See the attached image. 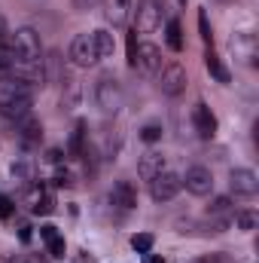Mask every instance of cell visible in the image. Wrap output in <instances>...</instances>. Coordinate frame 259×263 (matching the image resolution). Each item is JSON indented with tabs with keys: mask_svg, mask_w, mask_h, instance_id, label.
I'll use <instances>...</instances> for the list:
<instances>
[{
	"mask_svg": "<svg viewBox=\"0 0 259 263\" xmlns=\"http://www.w3.org/2000/svg\"><path fill=\"white\" fill-rule=\"evenodd\" d=\"M122 101H125V92H122V83L116 80V77H101L98 83H95V104H98V110L101 114H116L119 107H122Z\"/></svg>",
	"mask_w": 259,
	"mask_h": 263,
	"instance_id": "cell-1",
	"label": "cell"
},
{
	"mask_svg": "<svg viewBox=\"0 0 259 263\" xmlns=\"http://www.w3.org/2000/svg\"><path fill=\"white\" fill-rule=\"evenodd\" d=\"M12 52L18 62H43L40 59V34L31 28H21L12 34Z\"/></svg>",
	"mask_w": 259,
	"mask_h": 263,
	"instance_id": "cell-2",
	"label": "cell"
},
{
	"mask_svg": "<svg viewBox=\"0 0 259 263\" xmlns=\"http://www.w3.org/2000/svg\"><path fill=\"white\" fill-rule=\"evenodd\" d=\"M70 62L76 67H95L98 65V49L92 34H76L70 43Z\"/></svg>",
	"mask_w": 259,
	"mask_h": 263,
	"instance_id": "cell-3",
	"label": "cell"
},
{
	"mask_svg": "<svg viewBox=\"0 0 259 263\" xmlns=\"http://www.w3.org/2000/svg\"><path fill=\"white\" fill-rule=\"evenodd\" d=\"M162 0H140L137 3V18H134V31L149 34L162 25Z\"/></svg>",
	"mask_w": 259,
	"mask_h": 263,
	"instance_id": "cell-4",
	"label": "cell"
},
{
	"mask_svg": "<svg viewBox=\"0 0 259 263\" xmlns=\"http://www.w3.org/2000/svg\"><path fill=\"white\" fill-rule=\"evenodd\" d=\"M180 187H183V178H180V175L162 172V175H156V178L149 181V196L156 199V202H168V199H174L180 193Z\"/></svg>",
	"mask_w": 259,
	"mask_h": 263,
	"instance_id": "cell-5",
	"label": "cell"
},
{
	"mask_svg": "<svg viewBox=\"0 0 259 263\" xmlns=\"http://www.w3.org/2000/svg\"><path fill=\"white\" fill-rule=\"evenodd\" d=\"M159 89H162V95H180V92L186 89V70H183V65L171 62V65L162 67V73H159Z\"/></svg>",
	"mask_w": 259,
	"mask_h": 263,
	"instance_id": "cell-6",
	"label": "cell"
},
{
	"mask_svg": "<svg viewBox=\"0 0 259 263\" xmlns=\"http://www.w3.org/2000/svg\"><path fill=\"white\" fill-rule=\"evenodd\" d=\"M131 67L140 70V73H146V77H153V73L162 67V52H159V46H153V43H137V52H134Z\"/></svg>",
	"mask_w": 259,
	"mask_h": 263,
	"instance_id": "cell-7",
	"label": "cell"
},
{
	"mask_svg": "<svg viewBox=\"0 0 259 263\" xmlns=\"http://www.w3.org/2000/svg\"><path fill=\"white\" fill-rule=\"evenodd\" d=\"M31 92H34V83H31V80L15 77V73L0 77V101H9V98H31Z\"/></svg>",
	"mask_w": 259,
	"mask_h": 263,
	"instance_id": "cell-8",
	"label": "cell"
},
{
	"mask_svg": "<svg viewBox=\"0 0 259 263\" xmlns=\"http://www.w3.org/2000/svg\"><path fill=\"white\" fill-rule=\"evenodd\" d=\"M183 184H186V190H189L192 196H207V193L213 190V175H210V168H204V165H192V168L186 172Z\"/></svg>",
	"mask_w": 259,
	"mask_h": 263,
	"instance_id": "cell-9",
	"label": "cell"
},
{
	"mask_svg": "<svg viewBox=\"0 0 259 263\" xmlns=\"http://www.w3.org/2000/svg\"><path fill=\"white\" fill-rule=\"evenodd\" d=\"M229 184H232L235 196H256L259 193V178H256V172H250V168H235Z\"/></svg>",
	"mask_w": 259,
	"mask_h": 263,
	"instance_id": "cell-10",
	"label": "cell"
},
{
	"mask_svg": "<svg viewBox=\"0 0 259 263\" xmlns=\"http://www.w3.org/2000/svg\"><path fill=\"white\" fill-rule=\"evenodd\" d=\"M0 117L6 123H21L25 117H31V98H9V101H0Z\"/></svg>",
	"mask_w": 259,
	"mask_h": 263,
	"instance_id": "cell-11",
	"label": "cell"
},
{
	"mask_svg": "<svg viewBox=\"0 0 259 263\" xmlns=\"http://www.w3.org/2000/svg\"><path fill=\"white\" fill-rule=\"evenodd\" d=\"M192 123H195V132H198L201 138H213V135H217V117L210 114V107H207L204 101H198L192 107Z\"/></svg>",
	"mask_w": 259,
	"mask_h": 263,
	"instance_id": "cell-12",
	"label": "cell"
},
{
	"mask_svg": "<svg viewBox=\"0 0 259 263\" xmlns=\"http://www.w3.org/2000/svg\"><path fill=\"white\" fill-rule=\"evenodd\" d=\"M110 202H113L116 208H122V211H131V208L137 205V190L131 187L128 181H116L113 190H110Z\"/></svg>",
	"mask_w": 259,
	"mask_h": 263,
	"instance_id": "cell-13",
	"label": "cell"
},
{
	"mask_svg": "<svg viewBox=\"0 0 259 263\" xmlns=\"http://www.w3.org/2000/svg\"><path fill=\"white\" fill-rule=\"evenodd\" d=\"M232 49L244 65H256V37L253 34H235L232 37Z\"/></svg>",
	"mask_w": 259,
	"mask_h": 263,
	"instance_id": "cell-14",
	"label": "cell"
},
{
	"mask_svg": "<svg viewBox=\"0 0 259 263\" xmlns=\"http://www.w3.org/2000/svg\"><path fill=\"white\" fill-rule=\"evenodd\" d=\"M162 172H165V156H162V153L149 150V153L140 156V162H137V175H140L143 181H153V178L162 175Z\"/></svg>",
	"mask_w": 259,
	"mask_h": 263,
	"instance_id": "cell-15",
	"label": "cell"
},
{
	"mask_svg": "<svg viewBox=\"0 0 259 263\" xmlns=\"http://www.w3.org/2000/svg\"><path fill=\"white\" fill-rule=\"evenodd\" d=\"M15 135H18V141H21L25 147H34V144H40V138H43V123L34 120V117H25V120L15 126Z\"/></svg>",
	"mask_w": 259,
	"mask_h": 263,
	"instance_id": "cell-16",
	"label": "cell"
},
{
	"mask_svg": "<svg viewBox=\"0 0 259 263\" xmlns=\"http://www.w3.org/2000/svg\"><path fill=\"white\" fill-rule=\"evenodd\" d=\"M40 239L46 242V248H49V257H64L67 245H64V236L58 233V227H52V223H43V227H40Z\"/></svg>",
	"mask_w": 259,
	"mask_h": 263,
	"instance_id": "cell-17",
	"label": "cell"
},
{
	"mask_svg": "<svg viewBox=\"0 0 259 263\" xmlns=\"http://www.w3.org/2000/svg\"><path fill=\"white\" fill-rule=\"evenodd\" d=\"M128 9H131V0H104V15H107V22L113 28L128 22Z\"/></svg>",
	"mask_w": 259,
	"mask_h": 263,
	"instance_id": "cell-18",
	"label": "cell"
},
{
	"mask_svg": "<svg viewBox=\"0 0 259 263\" xmlns=\"http://www.w3.org/2000/svg\"><path fill=\"white\" fill-rule=\"evenodd\" d=\"M204 67H207V73H210L217 83H232V73H229V67L223 65V59H220L213 49H207V52H204Z\"/></svg>",
	"mask_w": 259,
	"mask_h": 263,
	"instance_id": "cell-19",
	"label": "cell"
},
{
	"mask_svg": "<svg viewBox=\"0 0 259 263\" xmlns=\"http://www.w3.org/2000/svg\"><path fill=\"white\" fill-rule=\"evenodd\" d=\"M85 138H89V123L85 120H79L76 126H73V132H70V141H67V156H79L82 150H85Z\"/></svg>",
	"mask_w": 259,
	"mask_h": 263,
	"instance_id": "cell-20",
	"label": "cell"
},
{
	"mask_svg": "<svg viewBox=\"0 0 259 263\" xmlns=\"http://www.w3.org/2000/svg\"><path fill=\"white\" fill-rule=\"evenodd\" d=\"M92 37H95V49H98V59H110V55H113V49H116V43H113V34L101 28V31H95Z\"/></svg>",
	"mask_w": 259,
	"mask_h": 263,
	"instance_id": "cell-21",
	"label": "cell"
},
{
	"mask_svg": "<svg viewBox=\"0 0 259 263\" xmlns=\"http://www.w3.org/2000/svg\"><path fill=\"white\" fill-rule=\"evenodd\" d=\"M61 83H64V89H61V104H64V110H73L76 101H79V83H76L73 77H64Z\"/></svg>",
	"mask_w": 259,
	"mask_h": 263,
	"instance_id": "cell-22",
	"label": "cell"
},
{
	"mask_svg": "<svg viewBox=\"0 0 259 263\" xmlns=\"http://www.w3.org/2000/svg\"><path fill=\"white\" fill-rule=\"evenodd\" d=\"M165 40H168V49H171V52H180V49H183V28H180L177 18L168 22V37H165Z\"/></svg>",
	"mask_w": 259,
	"mask_h": 263,
	"instance_id": "cell-23",
	"label": "cell"
},
{
	"mask_svg": "<svg viewBox=\"0 0 259 263\" xmlns=\"http://www.w3.org/2000/svg\"><path fill=\"white\" fill-rule=\"evenodd\" d=\"M153 242H156V239H153L149 233H134V236H131V248H134L137 254H149V251H153Z\"/></svg>",
	"mask_w": 259,
	"mask_h": 263,
	"instance_id": "cell-24",
	"label": "cell"
},
{
	"mask_svg": "<svg viewBox=\"0 0 259 263\" xmlns=\"http://www.w3.org/2000/svg\"><path fill=\"white\" fill-rule=\"evenodd\" d=\"M232 220L238 223V230H256L259 223L256 211H238V214H232Z\"/></svg>",
	"mask_w": 259,
	"mask_h": 263,
	"instance_id": "cell-25",
	"label": "cell"
},
{
	"mask_svg": "<svg viewBox=\"0 0 259 263\" xmlns=\"http://www.w3.org/2000/svg\"><path fill=\"white\" fill-rule=\"evenodd\" d=\"M79 156H82L85 175H89V178H95V175H98V153H95V147H85V150H82Z\"/></svg>",
	"mask_w": 259,
	"mask_h": 263,
	"instance_id": "cell-26",
	"label": "cell"
},
{
	"mask_svg": "<svg viewBox=\"0 0 259 263\" xmlns=\"http://www.w3.org/2000/svg\"><path fill=\"white\" fill-rule=\"evenodd\" d=\"M31 211H34V214H52V211H55V202H52L49 193H43V196L31 205Z\"/></svg>",
	"mask_w": 259,
	"mask_h": 263,
	"instance_id": "cell-27",
	"label": "cell"
},
{
	"mask_svg": "<svg viewBox=\"0 0 259 263\" xmlns=\"http://www.w3.org/2000/svg\"><path fill=\"white\" fill-rule=\"evenodd\" d=\"M198 31H201V40L210 46V43H213V31H210V22H207V12H204V9L198 12Z\"/></svg>",
	"mask_w": 259,
	"mask_h": 263,
	"instance_id": "cell-28",
	"label": "cell"
},
{
	"mask_svg": "<svg viewBox=\"0 0 259 263\" xmlns=\"http://www.w3.org/2000/svg\"><path fill=\"white\" fill-rule=\"evenodd\" d=\"M186 9V0H162V12H168L171 18H177V12Z\"/></svg>",
	"mask_w": 259,
	"mask_h": 263,
	"instance_id": "cell-29",
	"label": "cell"
},
{
	"mask_svg": "<svg viewBox=\"0 0 259 263\" xmlns=\"http://www.w3.org/2000/svg\"><path fill=\"white\" fill-rule=\"evenodd\" d=\"M140 138H143L146 144H153V141H159V138H162V126H156V123H149V126H143V129H140Z\"/></svg>",
	"mask_w": 259,
	"mask_h": 263,
	"instance_id": "cell-30",
	"label": "cell"
},
{
	"mask_svg": "<svg viewBox=\"0 0 259 263\" xmlns=\"http://www.w3.org/2000/svg\"><path fill=\"white\" fill-rule=\"evenodd\" d=\"M201 263H235V257H232V254L217 251V254H204V257H201Z\"/></svg>",
	"mask_w": 259,
	"mask_h": 263,
	"instance_id": "cell-31",
	"label": "cell"
},
{
	"mask_svg": "<svg viewBox=\"0 0 259 263\" xmlns=\"http://www.w3.org/2000/svg\"><path fill=\"white\" fill-rule=\"evenodd\" d=\"M55 187H73V175L67 168H58L55 172Z\"/></svg>",
	"mask_w": 259,
	"mask_h": 263,
	"instance_id": "cell-32",
	"label": "cell"
},
{
	"mask_svg": "<svg viewBox=\"0 0 259 263\" xmlns=\"http://www.w3.org/2000/svg\"><path fill=\"white\" fill-rule=\"evenodd\" d=\"M9 214H12V199L0 193V220H3V217H9Z\"/></svg>",
	"mask_w": 259,
	"mask_h": 263,
	"instance_id": "cell-33",
	"label": "cell"
},
{
	"mask_svg": "<svg viewBox=\"0 0 259 263\" xmlns=\"http://www.w3.org/2000/svg\"><path fill=\"white\" fill-rule=\"evenodd\" d=\"M101 0H73V9H79V12H89V9H95Z\"/></svg>",
	"mask_w": 259,
	"mask_h": 263,
	"instance_id": "cell-34",
	"label": "cell"
},
{
	"mask_svg": "<svg viewBox=\"0 0 259 263\" xmlns=\"http://www.w3.org/2000/svg\"><path fill=\"white\" fill-rule=\"evenodd\" d=\"M46 159H49V162H52V165H58V162H61V159H64V153H61V150H58V147H52V150H49V153H46Z\"/></svg>",
	"mask_w": 259,
	"mask_h": 263,
	"instance_id": "cell-35",
	"label": "cell"
},
{
	"mask_svg": "<svg viewBox=\"0 0 259 263\" xmlns=\"http://www.w3.org/2000/svg\"><path fill=\"white\" fill-rule=\"evenodd\" d=\"M18 239H21V242H31V227H21V230H18Z\"/></svg>",
	"mask_w": 259,
	"mask_h": 263,
	"instance_id": "cell-36",
	"label": "cell"
},
{
	"mask_svg": "<svg viewBox=\"0 0 259 263\" xmlns=\"http://www.w3.org/2000/svg\"><path fill=\"white\" fill-rule=\"evenodd\" d=\"M143 263H165V257H159V254H146Z\"/></svg>",
	"mask_w": 259,
	"mask_h": 263,
	"instance_id": "cell-37",
	"label": "cell"
},
{
	"mask_svg": "<svg viewBox=\"0 0 259 263\" xmlns=\"http://www.w3.org/2000/svg\"><path fill=\"white\" fill-rule=\"evenodd\" d=\"M79 260H82V263H98L92 254H89V251H82V257H79Z\"/></svg>",
	"mask_w": 259,
	"mask_h": 263,
	"instance_id": "cell-38",
	"label": "cell"
},
{
	"mask_svg": "<svg viewBox=\"0 0 259 263\" xmlns=\"http://www.w3.org/2000/svg\"><path fill=\"white\" fill-rule=\"evenodd\" d=\"M0 34H6V22H3V15H0Z\"/></svg>",
	"mask_w": 259,
	"mask_h": 263,
	"instance_id": "cell-39",
	"label": "cell"
},
{
	"mask_svg": "<svg viewBox=\"0 0 259 263\" xmlns=\"http://www.w3.org/2000/svg\"><path fill=\"white\" fill-rule=\"evenodd\" d=\"M3 37H6V34H0V40H3Z\"/></svg>",
	"mask_w": 259,
	"mask_h": 263,
	"instance_id": "cell-40",
	"label": "cell"
}]
</instances>
